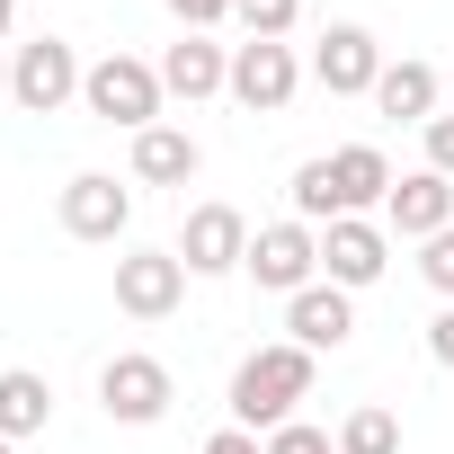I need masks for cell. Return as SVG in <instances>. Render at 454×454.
<instances>
[{"label": "cell", "mask_w": 454, "mask_h": 454, "mask_svg": "<svg viewBox=\"0 0 454 454\" xmlns=\"http://www.w3.org/2000/svg\"><path fill=\"white\" fill-rule=\"evenodd\" d=\"M223 81H232V54L205 45V36H178V45L160 54V90H169V98H214Z\"/></svg>", "instance_id": "2e32d148"}, {"label": "cell", "mask_w": 454, "mask_h": 454, "mask_svg": "<svg viewBox=\"0 0 454 454\" xmlns=\"http://www.w3.org/2000/svg\"><path fill=\"white\" fill-rule=\"evenodd\" d=\"M427 169L454 178V116H427Z\"/></svg>", "instance_id": "d4e9b609"}, {"label": "cell", "mask_w": 454, "mask_h": 454, "mask_svg": "<svg viewBox=\"0 0 454 454\" xmlns=\"http://www.w3.org/2000/svg\"><path fill=\"white\" fill-rule=\"evenodd\" d=\"M125 223H134V196H125L107 169H81V178L63 187V232H72V241H116Z\"/></svg>", "instance_id": "30bf717a"}, {"label": "cell", "mask_w": 454, "mask_h": 454, "mask_svg": "<svg viewBox=\"0 0 454 454\" xmlns=\"http://www.w3.org/2000/svg\"><path fill=\"white\" fill-rule=\"evenodd\" d=\"M339 454H401V419H392L383 401L348 410V427H339Z\"/></svg>", "instance_id": "d6986e66"}, {"label": "cell", "mask_w": 454, "mask_h": 454, "mask_svg": "<svg viewBox=\"0 0 454 454\" xmlns=\"http://www.w3.org/2000/svg\"><path fill=\"white\" fill-rule=\"evenodd\" d=\"M232 90L250 116H277L294 90H303V63H294V45H268V36H250V45H232Z\"/></svg>", "instance_id": "8992f818"}, {"label": "cell", "mask_w": 454, "mask_h": 454, "mask_svg": "<svg viewBox=\"0 0 454 454\" xmlns=\"http://www.w3.org/2000/svg\"><path fill=\"white\" fill-rule=\"evenodd\" d=\"M445 90H454V72H445Z\"/></svg>", "instance_id": "4dcf8cb0"}, {"label": "cell", "mask_w": 454, "mask_h": 454, "mask_svg": "<svg viewBox=\"0 0 454 454\" xmlns=\"http://www.w3.org/2000/svg\"><path fill=\"white\" fill-rule=\"evenodd\" d=\"M321 268H330V286H374L383 277V232H374V223L365 214H339L330 223V232H321Z\"/></svg>", "instance_id": "7c38bea8"}, {"label": "cell", "mask_w": 454, "mask_h": 454, "mask_svg": "<svg viewBox=\"0 0 454 454\" xmlns=\"http://www.w3.org/2000/svg\"><path fill=\"white\" fill-rule=\"evenodd\" d=\"M0 454H10V436H0Z\"/></svg>", "instance_id": "f546056e"}, {"label": "cell", "mask_w": 454, "mask_h": 454, "mask_svg": "<svg viewBox=\"0 0 454 454\" xmlns=\"http://www.w3.org/2000/svg\"><path fill=\"white\" fill-rule=\"evenodd\" d=\"M268 454H330V436H321V427H303V419H286V427L268 436Z\"/></svg>", "instance_id": "cb8c5ba5"}, {"label": "cell", "mask_w": 454, "mask_h": 454, "mask_svg": "<svg viewBox=\"0 0 454 454\" xmlns=\"http://www.w3.org/2000/svg\"><path fill=\"white\" fill-rule=\"evenodd\" d=\"M160 63H134V54H98L90 63V81H81V107L98 116V125H125V134H143V125H160Z\"/></svg>", "instance_id": "7a4b0ae2"}, {"label": "cell", "mask_w": 454, "mask_h": 454, "mask_svg": "<svg viewBox=\"0 0 454 454\" xmlns=\"http://www.w3.org/2000/svg\"><path fill=\"white\" fill-rule=\"evenodd\" d=\"M10 19H19V0H0V36H10Z\"/></svg>", "instance_id": "83f0119b"}, {"label": "cell", "mask_w": 454, "mask_h": 454, "mask_svg": "<svg viewBox=\"0 0 454 454\" xmlns=\"http://www.w3.org/2000/svg\"><path fill=\"white\" fill-rule=\"evenodd\" d=\"M0 98H10V54H0Z\"/></svg>", "instance_id": "f1b7e54d"}, {"label": "cell", "mask_w": 454, "mask_h": 454, "mask_svg": "<svg viewBox=\"0 0 454 454\" xmlns=\"http://www.w3.org/2000/svg\"><path fill=\"white\" fill-rule=\"evenodd\" d=\"M160 10H169V19L187 27V36H205L214 19H232V0H160Z\"/></svg>", "instance_id": "603a6c76"}, {"label": "cell", "mask_w": 454, "mask_h": 454, "mask_svg": "<svg viewBox=\"0 0 454 454\" xmlns=\"http://www.w3.org/2000/svg\"><path fill=\"white\" fill-rule=\"evenodd\" d=\"M81 81H90V63H81L63 36H36V45L10 54V98H19L27 116H54L63 98H81Z\"/></svg>", "instance_id": "3957f363"}, {"label": "cell", "mask_w": 454, "mask_h": 454, "mask_svg": "<svg viewBox=\"0 0 454 454\" xmlns=\"http://www.w3.org/2000/svg\"><path fill=\"white\" fill-rule=\"evenodd\" d=\"M383 196H392V160H383L374 143L330 152V223H339V214H365V205H383Z\"/></svg>", "instance_id": "4fadbf2b"}, {"label": "cell", "mask_w": 454, "mask_h": 454, "mask_svg": "<svg viewBox=\"0 0 454 454\" xmlns=\"http://www.w3.org/2000/svg\"><path fill=\"white\" fill-rule=\"evenodd\" d=\"M178 303H187V259H178V250H125V259H116V312L169 321Z\"/></svg>", "instance_id": "277c9868"}, {"label": "cell", "mask_w": 454, "mask_h": 454, "mask_svg": "<svg viewBox=\"0 0 454 454\" xmlns=\"http://www.w3.org/2000/svg\"><path fill=\"white\" fill-rule=\"evenodd\" d=\"M294 223H330V160L294 169Z\"/></svg>", "instance_id": "44dd1931"}, {"label": "cell", "mask_w": 454, "mask_h": 454, "mask_svg": "<svg viewBox=\"0 0 454 454\" xmlns=\"http://www.w3.org/2000/svg\"><path fill=\"white\" fill-rule=\"evenodd\" d=\"M312 81L330 90V98H374V81H383V45L365 36V27H330L321 45H312Z\"/></svg>", "instance_id": "ba28073f"}, {"label": "cell", "mask_w": 454, "mask_h": 454, "mask_svg": "<svg viewBox=\"0 0 454 454\" xmlns=\"http://www.w3.org/2000/svg\"><path fill=\"white\" fill-rule=\"evenodd\" d=\"M205 454H268L250 427H223V436H205Z\"/></svg>", "instance_id": "4316f807"}, {"label": "cell", "mask_w": 454, "mask_h": 454, "mask_svg": "<svg viewBox=\"0 0 454 454\" xmlns=\"http://www.w3.org/2000/svg\"><path fill=\"white\" fill-rule=\"evenodd\" d=\"M178 259H187V277L241 268V259H250V223H241V205H196L187 232H178Z\"/></svg>", "instance_id": "9c48e42d"}, {"label": "cell", "mask_w": 454, "mask_h": 454, "mask_svg": "<svg viewBox=\"0 0 454 454\" xmlns=\"http://www.w3.org/2000/svg\"><path fill=\"white\" fill-rule=\"evenodd\" d=\"M286 330H294V348H339L348 330H356V312H348V286H303L294 303H286Z\"/></svg>", "instance_id": "9a60e30c"}, {"label": "cell", "mask_w": 454, "mask_h": 454, "mask_svg": "<svg viewBox=\"0 0 454 454\" xmlns=\"http://www.w3.org/2000/svg\"><path fill=\"white\" fill-rule=\"evenodd\" d=\"M169 365L160 356H143V348H125V356H107V374H98V401H107V419H125V427H152L160 410H169Z\"/></svg>", "instance_id": "52a82bcc"}, {"label": "cell", "mask_w": 454, "mask_h": 454, "mask_svg": "<svg viewBox=\"0 0 454 454\" xmlns=\"http://www.w3.org/2000/svg\"><path fill=\"white\" fill-rule=\"evenodd\" d=\"M427 356H436V365H454V303L427 321Z\"/></svg>", "instance_id": "484cf974"}, {"label": "cell", "mask_w": 454, "mask_h": 454, "mask_svg": "<svg viewBox=\"0 0 454 454\" xmlns=\"http://www.w3.org/2000/svg\"><path fill=\"white\" fill-rule=\"evenodd\" d=\"M303 392H312V348H294V339L250 348V356H241V374H232V427L277 436V427L294 419V401H303Z\"/></svg>", "instance_id": "6da1fadb"}, {"label": "cell", "mask_w": 454, "mask_h": 454, "mask_svg": "<svg viewBox=\"0 0 454 454\" xmlns=\"http://www.w3.org/2000/svg\"><path fill=\"white\" fill-rule=\"evenodd\" d=\"M45 419H54V392H45V374H27V365H10L0 374V436H45Z\"/></svg>", "instance_id": "ac0fdd59"}, {"label": "cell", "mask_w": 454, "mask_h": 454, "mask_svg": "<svg viewBox=\"0 0 454 454\" xmlns=\"http://www.w3.org/2000/svg\"><path fill=\"white\" fill-rule=\"evenodd\" d=\"M436 90H445V72H436V63H419V54H401V63H383L374 107H383V116H401V125H427V116H436Z\"/></svg>", "instance_id": "5bb4252c"}, {"label": "cell", "mask_w": 454, "mask_h": 454, "mask_svg": "<svg viewBox=\"0 0 454 454\" xmlns=\"http://www.w3.org/2000/svg\"><path fill=\"white\" fill-rule=\"evenodd\" d=\"M232 19H241L250 36H268V45H286V27L303 19V0H232Z\"/></svg>", "instance_id": "ffe728a7"}, {"label": "cell", "mask_w": 454, "mask_h": 454, "mask_svg": "<svg viewBox=\"0 0 454 454\" xmlns=\"http://www.w3.org/2000/svg\"><path fill=\"white\" fill-rule=\"evenodd\" d=\"M268 294H303L312 286V268H321V232H312V223H268V232H250V259H241Z\"/></svg>", "instance_id": "5b68a950"}, {"label": "cell", "mask_w": 454, "mask_h": 454, "mask_svg": "<svg viewBox=\"0 0 454 454\" xmlns=\"http://www.w3.org/2000/svg\"><path fill=\"white\" fill-rule=\"evenodd\" d=\"M383 214H392V232H410V241H436L445 223H454V178H436V169H410V178H392Z\"/></svg>", "instance_id": "8fae6325"}, {"label": "cell", "mask_w": 454, "mask_h": 454, "mask_svg": "<svg viewBox=\"0 0 454 454\" xmlns=\"http://www.w3.org/2000/svg\"><path fill=\"white\" fill-rule=\"evenodd\" d=\"M419 277H427V286H436V294L454 303V223H445L436 241H419Z\"/></svg>", "instance_id": "7402d4cb"}, {"label": "cell", "mask_w": 454, "mask_h": 454, "mask_svg": "<svg viewBox=\"0 0 454 454\" xmlns=\"http://www.w3.org/2000/svg\"><path fill=\"white\" fill-rule=\"evenodd\" d=\"M196 160H205V152H196V134H178V125H143V134H134V178H143V187H187Z\"/></svg>", "instance_id": "e0dca14e"}]
</instances>
